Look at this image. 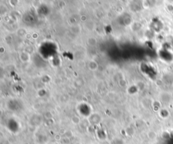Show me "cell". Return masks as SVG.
<instances>
[{
  "mask_svg": "<svg viewBox=\"0 0 173 144\" xmlns=\"http://www.w3.org/2000/svg\"><path fill=\"white\" fill-rule=\"evenodd\" d=\"M171 1H173V0H171Z\"/></svg>",
  "mask_w": 173,
  "mask_h": 144,
  "instance_id": "1",
  "label": "cell"
}]
</instances>
